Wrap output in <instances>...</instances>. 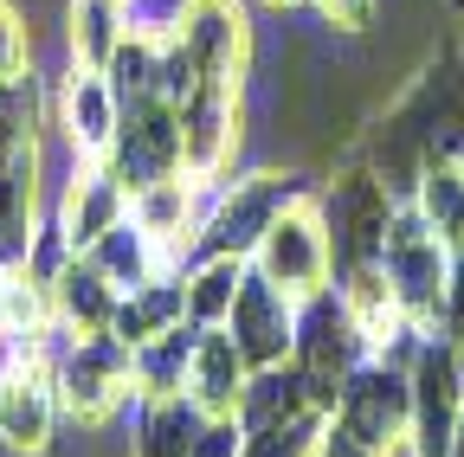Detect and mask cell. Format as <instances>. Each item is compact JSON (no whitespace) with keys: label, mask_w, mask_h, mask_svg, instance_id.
<instances>
[{"label":"cell","mask_w":464,"mask_h":457,"mask_svg":"<svg viewBox=\"0 0 464 457\" xmlns=\"http://www.w3.org/2000/svg\"><path fill=\"white\" fill-rule=\"evenodd\" d=\"M226 335L239 341V355H246L252 374L290 361V341H297V297H284L271 277L246 271L239 297H232V316H226Z\"/></svg>","instance_id":"cell-11"},{"label":"cell","mask_w":464,"mask_h":457,"mask_svg":"<svg viewBox=\"0 0 464 457\" xmlns=\"http://www.w3.org/2000/svg\"><path fill=\"white\" fill-rule=\"evenodd\" d=\"M110 175L123 181L130 194L181 175V117H174L168 97H136L123 103V117H116V142H110Z\"/></svg>","instance_id":"cell-5"},{"label":"cell","mask_w":464,"mask_h":457,"mask_svg":"<svg viewBox=\"0 0 464 457\" xmlns=\"http://www.w3.org/2000/svg\"><path fill=\"white\" fill-rule=\"evenodd\" d=\"M174 52L188 59L194 84H239L246 78V52H252V26H246V7L239 0H188L181 7V26L168 39Z\"/></svg>","instance_id":"cell-9"},{"label":"cell","mask_w":464,"mask_h":457,"mask_svg":"<svg viewBox=\"0 0 464 457\" xmlns=\"http://www.w3.org/2000/svg\"><path fill=\"white\" fill-rule=\"evenodd\" d=\"M310 413H323L316 406V393H310V380L290 367V361H277V367H258L252 380H246V393H239V432H265V425H290V419H310Z\"/></svg>","instance_id":"cell-17"},{"label":"cell","mask_w":464,"mask_h":457,"mask_svg":"<svg viewBox=\"0 0 464 457\" xmlns=\"http://www.w3.org/2000/svg\"><path fill=\"white\" fill-rule=\"evenodd\" d=\"M393 187L374 175V167H362V175H342L323 200V225H329V252L335 264H374L381 258V239H387V219H393Z\"/></svg>","instance_id":"cell-10"},{"label":"cell","mask_w":464,"mask_h":457,"mask_svg":"<svg viewBox=\"0 0 464 457\" xmlns=\"http://www.w3.org/2000/svg\"><path fill=\"white\" fill-rule=\"evenodd\" d=\"M58 380L39 355H14L0 348V444L20 451V457H45L58 438Z\"/></svg>","instance_id":"cell-6"},{"label":"cell","mask_w":464,"mask_h":457,"mask_svg":"<svg viewBox=\"0 0 464 457\" xmlns=\"http://www.w3.org/2000/svg\"><path fill=\"white\" fill-rule=\"evenodd\" d=\"M246 271H252L246 258H194V271L181 277V290H188V322H194V328H226L232 297H239Z\"/></svg>","instance_id":"cell-24"},{"label":"cell","mask_w":464,"mask_h":457,"mask_svg":"<svg viewBox=\"0 0 464 457\" xmlns=\"http://www.w3.org/2000/svg\"><path fill=\"white\" fill-rule=\"evenodd\" d=\"M368 355H374V348H368V335L355 328V316H348L342 297L316 290V297L297 303V341H290V367L310 380V393H316L323 413L335 406V393L348 386V374H355Z\"/></svg>","instance_id":"cell-2"},{"label":"cell","mask_w":464,"mask_h":457,"mask_svg":"<svg viewBox=\"0 0 464 457\" xmlns=\"http://www.w3.org/2000/svg\"><path fill=\"white\" fill-rule=\"evenodd\" d=\"M65 45H72V65H91L103 71L110 65V52L123 45L130 33V14H123V0H65Z\"/></svg>","instance_id":"cell-22"},{"label":"cell","mask_w":464,"mask_h":457,"mask_svg":"<svg viewBox=\"0 0 464 457\" xmlns=\"http://www.w3.org/2000/svg\"><path fill=\"white\" fill-rule=\"evenodd\" d=\"M33 71V33H26V14L14 0H0V84H20Z\"/></svg>","instance_id":"cell-26"},{"label":"cell","mask_w":464,"mask_h":457,"mask_svg":"<svg viewBox=\"0 0 464 457\" xmlns=\"http://www.w3.org/2000/svg\"><path fill=\"white\" fill-rule=\"evenodd\" d=\"M174 117H181V175L207 181L232 155V142H239V84H207L200 78L174 103Z\"/></svg>","instance_id":"cell-12"},{"label":"cell","mask_w":464,"mask_h":457,"mask_svg":"<svg viewBox=\"0 0 464 457\" xmlns=\"http://www.w3.org/2000/svg\"><path fill=\"white\" fill-rule=\"evenodd\" d=\"M297 200V181L290 175H246L219 194V206L207 213L200 239H194V258H252V245L265 239V225Z\"/></svg>","instance_id":"cell-7"},{"label":"cell","mask_w":464,"mask_h":457,"mask_svg":"<svg viewBox=\"0 0 464 457\" xmlns=\"http://www.w3.org/2000/svg\"><path fill=\"white\" fill-rule=\"evenodd\" d=\"M194 341H200L194 322H174V328L136 341V348H130V386H136V399H174V393H188Z\"/></svg>","instance_id":"cell-18"},{"label":"cell","mask_w":464,"mask_h":457,"mask_svg":"<svg viewBox=\"0 0 464 457\" xmlns=\"http://www.w3.org/2000/svg\"><path fill=\"white\" fill-rule=\"evenodd\" d=\"M374 457H420V444H413V438H406V432H400V438H387V444H381Z\"/></svg>","instance_id":"cell-31"},{"label":"cell","mask_w":464,"mask_h":457,"mask_svg":"<svg viewBox=\"0 0 464 457\" xmlns=\"http://www.w3.org/2000/svg\"><path fill=\"white\" fill-rule=\"evenodd\" d=\"M381 271L393 283V297L406 309V322L439 335L445 316V283H451V245L432 233V225L413 213V200H400L387 219V239H381Z\"/></svg>","instance_id":"cell-1"},{"label":"cell","mask_w":464,"mask_h":457,"mask_svg":"<svg viewBox=\"0 0 464 457\" xmlns=\"http://www.w3.org/2000/svg\"><path fill=\"white\" fill-rule=\"evenodd\" d=\"M45 297H52V316L65 322L72 335H110V322H116V303H123V290L78 252L65 271H58L52 283H45Z\"/></svg>","instance_id":"cell-16"},{"label":"cell","mask_w":464,"mask_h":457,"mask_svg":"<svg viewBox=\"0 0 464 457\" xmlns=\"http://www.w3.org/2000/svg\"><path fill=\"white\" fill-rule=\"evenodd\" d=\"M252 271L271 277L284 297H316L329 290V277H335V252H329V225H323V206L316 200H290L271 225H265V239L252 245Z\"/></svg>","instance_id":"cell-3"},{"label":"cell","mask_w":464,"mask_h":457,"mask_svg":"<svg viewBox=\"0 0 464 457\" xmlns=\"http://www.w3.org/2000/svg\"><path fill=\"white\" fill-rule=\"evenodd\" d=\"M406 380H413V425H406V438L420 444V457H451V438H458V419H464L458 348L445 335H426L420 355L406 361Z\"/></svg>","instance_id":"cell-8"},{"label":"cell","mask_w":464,"mask_h":457,"mask_svg":"<svg viewBox=\"0 0 464 457\" xmlns=\"http://www.w3.org/2000/svg\"><path fill=\"white\" fill-rule=\"evenodd\" d=\"M84 258H91V264H97V271L116 283V290H123V297H130V290H142L149 277H161V271H168V264H161V252H155V239L142 233L136 219H116V225H110V233H103Z\"/></svg>","instance_id":"cell-21"},{"label":"cell","mask_w":464,"mask_h":457,"mask_svg":"<svg viewBox=\"0 0 464 457\" xmlns=\"http://www.w3.org/2000/svg\"><path fill=\"white\" fill-rule=\"evenodd\" d=\"M406 200H413V213L432 225L451 252L464 245V161H426Z\"/></svg>","instance_id":"cell-23"},{"label":"cell","mask_w":464,"mask_h":457,"mask_svg":"<svg viewBox=\"0 0 464 457\" xmlns=\"http://www.w3.org/2000/svg\"><path fill=\"white\" fill-rule=\"evenodd\" d=\"M246 380H252V367L239 355V341H232L226 328H200L194 361H188V399H194V406L207 419H232V413H239Z\"/></svg>","instance_id":"cell-15"},{"label":"cell","mask_w":464,"mask_h":457,"mask_svg":"<svg viewBox=\"0 0 464 457\" xmlns=\"http://www.w3.org/2000/svg\"><path fill=\"white\" fill-rule=\"evenodd\" d=\"M239 419H207V432L194 438V451L188 457H239Z\"/></svg>","instance_id":"cell-28"},{"label":"cell","mask_w":464,"mask_h":457,"mask_svg":"<svg viewBox=\"0 0 464 457\" xmlns=\"http://www.w3.org/2000/svg\"><path fill=\"white\" fill-rule=\"evenodd\" d=\"M116 117H123V103H116L110 78L91 65H72L65 84H58V129H65V142L84 161H103L116 142Z\"/></svg>","instance_id":"cell-13"},{"label":"cell","mask_w":464,"mask_h":457,"mask_svg":"<svg viewBox=\"0 0 464 457\" xmlns=\"http://www.w3.org/2000/svg\"><path fill=\"white\" fill-rule=\"evenodd\" d=\"M265 7H297V0H265Z\"/></svg>","instance_id":"cell-34"},{"label":"cell","mask_w":464,"mask_h":457,"mask_svg":"<svg viewBox=\"0 0 464 457\" xmlns=\"http://www.w3.org/2000/svg\"><path fill=\"white\" fill-rule=\"evenodd\" d=\"M323 425H329V413H310V419H290V425L246 432V438H239V457H316Z\"/></svg>","instance_id":"cell-25"},{"label":"cell","mask_w":464,"mask_h":457,"mask_svg":"<svg viewBox=\"0 0 464 457\" xmlns=\"http://www.w3.org/2000/svg\"><path fill=\"white\" fill-rule=\"evenodd\" d=\"M329 425H342L348 438L368 444V451H381L387 438H400L406 425H413V380H406V367L368 355L355 374H348V386L335 393Z\"/></svg>","instance_id":"cell-4"},{"label":"cell","mask_w":464,"mask_h":457,"mask_svg":"<svg viewBox=\"0 0 464 457\" xmlns=\"http://www.w3.org/2000/svg\"><path fill=\"white\" fill-rule=\"evenodd\" d=\"M316 457H374L368 444H355L342 425H323V438H316Z\"/></svg>","instance_id":"cell-30"},{"label":"cell","mask_w":464,"mask_h":457,"mask_svg":"<svg viewBox=\"0 0 464 457\" xmlns=\"http://www.w3.org/2000/svg\"><path fill=\"white\" fill-rule=\"evenodd\" d=\"M458 14H464V0H458Z\"/></svg>","instance_id":"cell-35"},{"label":"cell","mask_w":464,"mask_h":457,"mask_svg":"<svg viewBox=\"0 0 464 457\" xmlns=\"http://www.w3.org/2000/svg\"><path fill=\"white\" fill-rule=\"evenodd\" d=\"M207 432V413L188 393L174 399H136V457H188Z\"/></svg>","instance_id":"cell-19"},{"label":"cell","mask_w":464,"mask_h":457,"mask_svg":"<svg viewBox=\"0 0 464 457\" xmlns=\"http://www.w3.org/2000/svg\"><path fill=\"white\" fill-rule=\"evenodd\" d=\"M7 290H14V271H0V341H7Z\"/></svg>","instance_id":"cell-32"},{"label":"cell","mask_w":464,"mask_h":457,"mask_svg":"<svg viewBox=\"0 0 464 457\" xmlns=\"http://www.w3.org/2000/svg\"><path fill=\"white\" fill-rule=\"evenodd\" d=\"M323 14V26H342V33H362L374 20V0H310Z\"/></svg>","instance_id":"cell-29"},{"label":"cell","mask_w":464,"mask_h":457,"mask_svg":"<svg viewBox=\"0 0 464 457\" xmlns=\"http://www.w3.org/2000/svg\"><path fill=\"white\" fill-rule=\"evenodd\" d=\"M451 457H464V419H458V438H451Z\"/></svg>","instance_id":"cell-33"},{"label":"cell","mask_w":464,"mask_h":457,"mask_svg":"<svg viewBox=\"0 0 464 457\" xmlns=\"http://www.w3.org/2000/svg\"><path fill=\"white\" fill-rule=\"evenodd\" d=\"M174 322H188V290H181V277H149L142 290H130L123 303H116V322H110V335L123 341V348H136V341H149V335H161V328H174Z\"/></svg>","instance_id":"cell-20"},{"label":"cell","mask_w":464,"mask_h":457,"mask_svg":"<svg viewBox=\"0 0 464 457\" xmlns=\"http://www.w3.org/2000/svg\"><path fill=\"white\" fill-rule=\"evenodd\" d=\"M116 219H130V187L110 175V161H84V167H72L65 200H58V225H65L72 252H91Z\"/></svg>","instance_id":"cell-14"},{"label":"cell","mask_w":464,"mask_h":457,"mask_svg":"<svg viewBox=\"0 0 464 457\" xmlns=\"http://www.w3.org/2000/svg\"><path fill=\"white\" fill-rule=\"evenodd\" d=\"M445 341H464V245L451 252V283H445V316H439Z\"/></svg>","instance_id":"cell-27"}]
</instances>
